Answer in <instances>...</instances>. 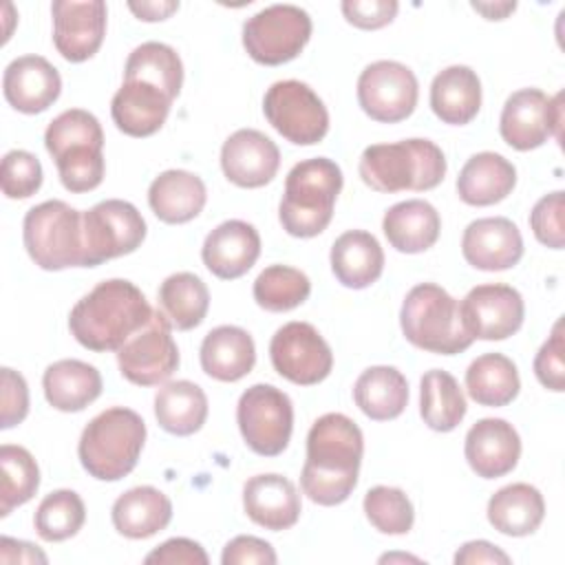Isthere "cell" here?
Listing matches in <instances>:
<instances>
[{
    "label": "cell",
    "mask_w": 565,
    "mask_h": 565,
    "mask_svg": "<svg viewBox=\"0 0 565 565\" xmlns=\"http://www.w3.org/2000/svg\"><path fill=\"white\" fill-rule=\"evenodd\" d=\"M364 455L360 426L342 415L327 413L313 422L307 435V459L300 472V488L318 505L344 503L358 486Z\"/></svg>",
    "instance_id": "6da1fadb"
},
{
    "label": "cell",
    "mask_w": 565,
    "mask_h": 565,
    "mask_svg": "<svg viewBox=\"0 0 565 565\" xmlns=\"http://www.w3.org/2000/svg\"><path fill=\"white\" fill-rule=\"evenodd\" d=\"M143 291L124 278L95 285L68 313L71 335L88 351H119L152 318Z\"/></svg>",
    "instance_id": "7a4b0ae2"
},
{
    "label": "cell",
    "mask_w": 565,
    "mask_h": 565,
    "mask_svg": "<svg viewBox=\"0 0 565 565\" xmlns=\"http://www.w3.org/2000/svg\"><path fill=\"white\" fill-rule=\"evenodd\" d=\"M358 172L375 192H426L444 181L446 157L430 139L373 143L364 148Z\"/></svg>",
    "instance_id": "3957f363"
},
{
    "label": "cell",
    "mask_w": 565,
    "mask_h": 565,
    "mask_svg": "<svg viewBox=\"0 0 565 565\" xmlns=\"http://www.w3.org/2000/svg\"><path fill=\"white\" fill-rule=\"evenodd\" d=\"M342 190V170L327 157L296 163L285 179V194L278 205L282 230L296 238H311L327 230L333 205Z\"/></svg>",
    "instance_id": "277c9868"
},
{
    "label": "cell",
    "mask_w": 565,
    "mask_h": 565,
    "mask_svg": "<svg viewBox=\"0 0 565 565\" xmlns=\"http://www.w3.org/2000/svg\"><path fill=\"white\" fill-rule=\"evenodd\" d=\"M143 441L146 422L139 413L124 406L106 408L82 430L79 463L93 479L119 481L135 470Z\"/></svg>",
    "instance_id": "5b68a950"
},
{
    "label": "cell",
    "mask_w": 565,
    "mask_h": 565,
    "mask_svg": "<svg viewBox=\"0 0 565 565\" xmlns=\"http://www.w3.org/2000/svg\"><path fill=\"white\" fill-rule=\"evenodd\" d=\"M404 338L428 353L455 355L472 344L459 316V302L435 282L415 285L399 309Z\"/></svg>",
    "instance_id": "8992f818"
},
{
    "label": "cell",
    "mask_w": 565,
    "mask_h": 565,
    "mask_svg": "<svg viewBox=\"0 0 565 565\" xmlns=\"http://www.w3.org/2000/svg\"><path fill=\"white\" fill-rule=\"evenodd\" d=\"M82 212L64 201H44L24 214L22 241L29 258L46 271L86 267Z\"/></svg>",
    "instance_id": "52a82bcc"
},
{
    "label": "cell",
    "mask_w": 565,
    "mask_h": 565,
    "mask_svg": "<svg viewBox=\"0 0 565 565\" xmlns=\"http://www.w3.org/2000/svg\"><path fill=\"white\" fill-rule=\"evenodd\" d=\"M311 18L296 4H271L243 24L247 55L265 66H280L300 55L311 38Z\"/></svg>",
    "instance_id": "ba28073f"
},
{
    "label": "cell",
    "mask_w": 565,
    "mask_h": 565,
    "mask_svg": "<svg viewBox=\"0 0 565 565\" xmlns=\"http://www.w3.org/2000/svg\"><path fill=\"white\" fill-rule=\"evenodd\" d=\"M236 422L245 444L256 455L276 457L291 439L294 404L274 384H254L238 399Z\"/></svg>",
    "instance_id": "9c48e42d"
},
{
    "label": "cell",
    "mask_w": 565,
    "mask_h": 565,
    "mask_svg": "<svg viewBox=\"0 0 565 565\" xmlns=\"http://www.w3.org/2000/svg\"><path fill=\"white\" fill-rule=\"evenodd\" d=\"M271 128L296 146H313L329 132V113L316 90L298 79L274 82L263 97Z\"/></svg>",
    "instance_id": "30bf717a"
},
{
    "label": "cell",
    "mask_w": 565,
    "mask_h": 565,
    "mask_svg": "<svg viewBox=\"0 0 565 565\" xmlns=\"http://www.w3.org/2000/svg\"><path fill=\"white\" fill-rule=\"evenodd\" d=\"M86 267L132 254L146 238L141 212L121 199H106L82 216Z\"/></svg>",
    "instance_id": "8fae6325"
},
{
    "label": "cell",
    "mask_w": 565,
    "mask_h": 565,
    "mask_svg": "<svg viewBox=\"0 0 565 565\" xmlns=\"http://www.w3.org/2000/svg\"><path fill=\"white\" fill-rule=\"evenodd\" d=\"M419 97L415 73L395 60H377L358 77L360 108L380 124H397L413 115Z\"/></svg>",
    "instance_id": "7c38bea8"
},
{
    "label": "cell",
    "mask_w": 565,
    "mask_h": 565,
    "mask_svg": "<svg viewBox=\"0 0 565 565\" xmlns=\"http://www.w3.org/2000/svg\"><path fill=\"white\" fill-rule=\"evenodd\" d=\"M269 358L276 373L298 386L320 384L333 369V353L327 340L313 324L300 320L282 324L271 335Z\"/></svg>",
    "instance_id": "4fadbf2b"
},
{
    "label": "cell",
    "mask_w": 565,
    "mask_h": 565,
    "mask_svg": "<svg viewBox=\"0 0 565 565\" xmlns=\"http://www.w3.org/2000/svg\"><path fill=\"white\" fill-rule=\"evenodd\" d=\"M563 93L547 97L541 88H521L512 93L499 117V132L514 150H534L552 135L561 139Z\"/></svg>",
    "instance_id": "5bb4252c"
},
{
    "label": "cell",
    "mask_w": 565,
    "mask_h": 565,
    "mask_svg": "<svg viewBox=\"0 0 565 565\" xmlns=\"http://www.w3.org/2000/svg\"><path fill=\"white\" fill-rule=\"evenodd\" d=\"M119 373L137 386H157L179 366V349L172 338V324L157 309L150 322L126 340L117 351Z\"/></svg>",
    "instance_id": "9a60e30c"
},
{
    "label": "cell",
    "mask_w": 565,
    "mask_h": 565,
    "mask_svg": "<svg viewBox=\"0 0 565 565\" xmlns=\"http://www.w3.org/2000/svg\"><path fill=\"white\" fill-rule=\"evenodd\" d=\"M459 316L472 340H505L521 329L525 305L512 285L488 282L466 294Z\"/></svg>",
    "instance_id": "2e32d148"
},
{
    "label": "cell",
    "mask_w": 565,
    "mask_h": 565,
    "mask_svg": "<svg viewBox=\"0 0 565 565\" xmlns=\"http://www.w3.org/2000/svg\"><path fill=\"white\" fill-rule=\"evenodd\" d=\"M51 13L53 44L64 60L79 64L99 51L106 35V4L102 0H55Z\"/></svg>",
    "instance_id": "e0dca14e"
},
{
    "label": "cell",
    "mask_w": 565,
    "mask_h": 565,
    "mask_svg": "<svg viewBox=\"0 0 565 565\" xmlns=\"http://www.w3.org/2000/svg\"><path fill=\"white\" fill-rule=\"evenodd\" d=\"M221 168L225 179L238 188H263L280 168V150L265 132L241 128L225 139Z\"/></svg>",
    "instance_id": "ac0fdd59"
},
{
    "label": "cell",
    "mask_w": 565,
    "mask_h": 565,
    "mask_svg": "<svg viewBox=\"0 0 565 565\" xmlns=\"http://www.w3.org/2000/svg\"><path fill=\"white\" fill-rule=\"evenodd\" d=\"M463 455L477 477L499 479L516 468L521 437L510 422L501 417H483L466 433Z\"/></svg>",
    "instance_id": "d6986e66"
},
{
    "label": "cell",
    "mask_w": 565,
    "mask_h": 565,
    "mask_svg": "<svg viewBox=\"0 0 565 565\" xmlns=\"http://www.w3.org/2000/svg\"><path fill=\"white\" fill-rule=\"evenodd\" d=\"M461 254L481 271H503L523 256V236L505 216H486L468 223L461 236Z\"/></svg>",
    "instance_id": "ffe728a7"
},
{
    "label": "cell",
    "mask_w": 565,
    "mask_h": 565,
    "mask_svg": "<svg viewBox=\"0 0 565 565\" xmlns=\"http://www.w3.org/2000/svg\"><path fill=\"white\" fill-rule=\"evenodd\" d=\"M260 256V236L256 227L241 218H230L216 225L203 241V265L223 280H234L247 274Z\"/></svg>",
    "instance_id": "44dd1931"
},
{
    "label": "cell",
    "mask_w": 565,
    "mask_h": 565,
    "mask_svg": "<svg viewBox=\"0 0 565 565\" xmlns=\"http://www.w3.org/2000/svg\"><path fill=\"white\" fill-rule=\"evenodd\" d=\"M62 77L42 55H22L7 64L2 75L4 99L20 113L35 115L60 97Z\"/></svg>",
    "instance_id": "7402d4cb"
},
{
    "label": "cell",
    "mask_w": 565,
    "mask_h": 565,
    "mask_svg": "<svg viewBox=\"0 0 565 565\" xmlns=\"http://www.w3.org/2000/svg\"><path fill=\"white\" fill-rule=\"evenodd\" d=\"M243 510L260 527L280 532L300 519V494L296 486L276 472L256 475L243 486Z\"/></svg>",
    "instance_id": "603a6c76"
},
{
    "label": "cell",
    "mask_w": 565,
    "mask_h": 565,
    "mask_svg": "<svg viewBox=\"0 0 565 565\" xmlns=\"http://www.w3.org/2000/svg\"><path fill=\"white\" fill-rule=\"evenodd\" d=\"M172 99L152 84L126 82L113 95L110 115L115 126L128 137H150L168 119Z\"/></svg>",
    "instance_id": "cb8c5ba5"
},
{
    "label": "cell",
    "mask_w": 565,
    "mask_h": 565,
    "mask_svg": "<svg viewBox=\"0 0 565 565\" xmlns=\"http://www.w3.org/2000/svg\"><path fill=\"white\" fill-rule=\"evenodd\" d=\"M207 190L199 174L188 170H166L148 188V203L163 223L179 225L196 218L205 207Z\"/></svg>",
    "instance_id": "d4e9b609"
},
{
    "label": "cell",
    "mask_w": 565,
    "mask_h": 565,
    "mask_svg": "<svg viewBox=\"0 0 565 565\" xmlns=\"http://www.w3.org/2000/svg\"><path fill=\"white\" fill-rule=\"evenodd\" d=\"M331 271L349 289L371 287L384 271L380 241L364 230H349L331 245Z\"/></svg>",
    "instance_id": "484cf974"
},
{
    "label": "cell",
    "mask_w": 565,
    "mask_h": 565,
    "mask_svg": "<svg viewBox=\"0 0 565 565\" xmlns=\"http://www.w3.org/2000/svg\"><path fill=\"white\" fill-rule=\"evenodd\" d=\"M516 185V168L499 152H477L472 154L459 177L457 194L463 203L486 207L503 201Z\"/></svg>",
    "instance_id": "4316f807"
},
{
    "label": "cell",
    "mask_w": 565,
    "mask_h": 565,
    "mask_svg": "<svg viewBox=\"0 0 565 565\" xmlns=\"http://www.w3.org/2000/svg\"><path fill=\"white\" fill-rule=\"evenodd\" d=\"M382 230L391 247L402 254H419L430 249L441 230L439 212L422 199H408L384 212Z\"/></svg>",
    "instance_id": "83f0119b"
},
{
    "label": "cell",
    "mask_w": 565,
    "mask_h": 565,
    "mask_svg": "<svg viewBox=\"0 0 565 565\" xmlns=\"http://www.w3.org/2000/svg\"><path fill=\"white\" fill-rule=\"evenodd\" d=\"M201 369L218 382H238L256 362V347L252 335L234 324L212 329L201 342Z\"/></svg>",
    "instance_id": "f1b7e54d"
},
{
    "label": "cell",
    "mask_w": 565,
    "mask_h": 565,
    "mask_svg": "<svg viewBox=\"0 0 565 565\" xmlns=\"http://www.w3.org/2000/svg\"><path fill=\"white\" fill-rule=\"evenodd\" d=\"M430 108L444 124H470L481 108L479 75L463 64L439 71L430 84Z\"/></svg>",
    "instance_id": "f546056e"
},
{
    "label": "cell",
    "mask_w": 565,
    "mask_h": 565,
    "mask_svg": "<svg viewBox=\"0 0 565 565\" xmlns=\"http://www.w3.org/2000/svg\"><path fill=\"white\" fill-rule=\"evenodd\" d=\"M110 519L121 536L148 539L168 527L172 519V501L152 486H137L117 497Z\"/></svg>",
    "instance_id": "4dcf8cb0"
},
{
    "label": "cell",
    "mask_w": 565,
    "mask_h": 565,
    "mask_svg": "<svg viewBox=\"0 0 565 565\" xmlns=\"http://www.w3.org/2000/svg\"><path fill=\"white\" fill-rule=\"evenodd\" d=\"M46 402L62 413L84 411L102 395L99 371L82 360H57L42 375Z\"/></svg>",
    "instance_id": "1f68e13d"
},
{
    "label": "cell",
    "mask_w": 565,
    "mask_h": 565,
    "mask_svg": "<svg viewBox=\"0 0 565 565\" xmlns=\"http://www.w3.org/2000/svg\"><path fill=\"white\" fill-rule=\"evenodd\" d=\"M490 525L505 536H527L539 530L545 516V501L530 483H510L488 501Z\"/></svg>",
    "instance_id": "d6a6232c"
},
{
    "label": "cell",
    "mask_w": 565,
    "mask_h": 565,
    "mask_svg": "<svg viewBox=\"0 0 565 565\" xmlns=\"http://www.w3.org/2000/svg\"><path fill=\"white\" fill-rule=\"evenodd\" d=\"M353 399L369 419L388 422L404 413L408 382L395 366H369L355 380Z\"/></svg>",
    "instance_id": "836d02e7"
},
{
    "label": "cell",
    "mask_w": 565,
    "mask_h": 565,
    "mask_svg": "<svg viewBox=\"0 0 565 565\" xmlns=\"http://www.w3.org/2000/svg\"><path fill=\"white\" fill-rule=\"evenodd\" d=\"M154 417L170 435H194L207 419V397L190 380L168 382L154 395Z\"/></svg>",
    "instance_id": "e575fe53"
},
{
    "label": "cell",
    "mask_w": 565,
    "mask_h": 565,
    "mask_svg": "<svg viewBox=\"0 0 565 565\" xmlns=\"http://www.w3.org/2000/svg\"><path fill=\"white\" fill-rule=\"evenodd\" d=\"M519 388L516 364L503 353H483L466 371V391L479 406H508Z\"/></svg>",
    "instance_id": "d590c367"
},
{
    "label": "cell",
    "mask_w": 565,
    "mask_h": 565,
    "mask_svg": "<svg viewBox=\"0 0 565 565\" xmlns=\"http://www.w3.org/2000/svg\"><path fill=\"white\" fill-rule=\"evenodd\" d=\"M466 397L459 382L441 369H430L419 382V415L430 430L450 433L466 417Z\"/></svg>",
    "instance_id": "8d00e7d4"
},
{
    "label": "cell",
    "mask_w": 565,
    "mask_h": 565,
    "mask_svg": "<svg viewBox=\"0 0 565 565\" xmlns=\"http://www.w3.org/2000/svg\"><path fill=\"white\" fill-rule=\"evenodd\" d=\"M159 309L179 331H190L205 320L210 307L207 285L192 271H177L159 287Z\"/></svg>",
    "instance_id": "74e56055"
},
{
    "label": "cell",
    "mask_w": 565,
    "mask_h": 565,
    "mask_svg": "<svg viewBox=\"0 0 565 565\" xmlns=\"http://www.w3.org/2000/svg\"><path fill=\"white\" fill-rule=\"evenodd\" d=\"M124 79L152 84L174 102L183 86V62L172 46L163 42H143L128 55Z\"/></svg>",
    "instance_id": "f35d334b"
},
{
    "label": "cell",
    "mask_w": 565,
    "mask_h": 565,
    "mask_svg": "<svg viewBox=\"0 0 565 565\" xmlns=\"http://www.w3.org/2000/svg\"><path fill=\"white\" fill-rule=\"evenodd\" d=\"M40 488V468L33 455L13 444L0 448V516H9L13 508L24 505Z\"/></svg>",
    "instance_id": "ab89813d"
},
{
    "label": "cell",
    "mask_w": 565,
    "mask_h": 565,
    "mask_svg": "<svg viewBox=\"0 0 565 565\" xmlns=\"http://www.w3.org/2000/svg\"><path fill=\"white\" fill-rule=\"evenodd\" d=\"M254 300L265 311H291L300 307L311 294V280L305 271L289 265L265 267L252 287Z\"/></svg>",
    "instance_id": "60d3db41"
},
{
    "label": "cell",
    "mask_w": 565,
    "mask_h": 565,
    "mask_svg": "<svg viewBox=\"0 0 565 565\" xmlns=\"http://www.w3.org/2000/svg\"><path fill=\"white\" fill-rule=\"evenodd\" d=\"M86 521V508L75 490H53L46 494L33 516L38 536L46 543H60L75 536Z\"/></svg>",
    "instance_id": "b9f144b4"
},
{
    "label": "cell",
    "mask_w": 565,
    "mask_h": 565,
    "mask_svg": "<svg viewBox=\"0 0 565 565\" xmlns=\"http://www.w3.org/2000/svg\"><path fill=\"white\" fill-rule=\"evenodd\" d=\"M369 523L382 534H406L413 527L415 510L404 490L391 486H375L362 501Z\"/></svg>",
    "instance_id": "7bdbcfd3"
},
{
    "label": "cell",
    "mask_w": 565,
    "mask_h": 565,
    "mask_svg": "<svg viewBox=\"0 0 565 565\" xmlns=\"http://www.w3.org/2000/svg\"><path fill=\"white\" fill-rule=\"evenodd\" d=\"M99 146L104 148V130L99 119L82 108H71L60 113L44 132V146L55 159L71 146Z\"/></svg>",
    "instance_id": "ee69618b"
},
{
    "label": "cell",
    "mask_w": 565,
    "mask_h": 565,
    "mask_svg": "<svg viewBox=\"0 0 565 565\" xmlns=\"http://www.w3.org/2000/svg\"><path fill=\"white\" fill-rule=\"evenodd\" d=\"M53 161L57 166L62 185L73 194L90 192L104 179L106 163L99 146H88V143L71 146L62 154H57Z\"/></svg>",
    "instance_id": "f6af8a7d"
},
{
    "label": "cell",
    "mask_w": 565,
    "mask_h": 565,
    "mask_svg": "<svg viewBox=\"0 0 565 565\" xmlns=\"http://www.w3.org/2000/svg\"><path fill=\"white\" fill-rule=\"evenodd\" d=\"M0 185L7 199H29L42 185V163L29 150H9L0 166Z\"/></svg>",
    "instance_id": "bcb514c9"
},
{
    "label": "cell",
    "mask_w": 565,
    "mask_h": 565,
    "mask_svg": "<svg viewBox=\"0 0 565 565\" xmlns=\"http://www.w3.org/2000/svg\"><path fill=\"white\" fill-rule=\"evenodd\" d=\"M530 227L536 241L550 249H563L565 225H563V190L541 196L530 212Z\"/></svg>",
    "instance_id": "7dc6e473"
},
{
    "label": "cell",
    "mask_w": 565,
    "mask_h": 565,
    "mask_svg": "<svg viewBox=\"0 0 565 565\" xmlns=\"http://www.w3.org/2000/svg\"><path fill=\"white\" fill-rule=\"evenodd\" d=\"M563 351H565L563 320L558 318L552 329V335L543 342V347L539 349V353L534 358L536 380L554 393L565 391V353Z\"/></svg>",
    "instance_id": "c3c4849f"
},
{
    "label": "cell",
    "mask_w": 565,
    "mask_h": 565,
    "mask_svg": "<svg viewBox=\"0 0 565 565\" xmlns=\"http://www.w3.org/2000/svg\"><path fill=\"white\" fill-rule=\"evenodd\" d=\"M0 386H2L0 428L7 430V428L18 426L26 417V413H29V386H26V380L9 366H4L2 373H0Z\"/></svg>",
    "instance_id": "681fc988"
},
{
    "label": "cell",
    "mask_w": 565,
    "mask_h": 565,
    "mask_svg": "<svg viewBox=\"0 0 565 565\" xmlns=\"http://www.w3.org/2000/svg\"><path fill=\"white\" fill-rule=\"evenodd\" d=\"M340 9L349 24L373 31L391 24L399 4L395 0H344Z\"/></svg>",
    "instance_id": "f907efd6"
},
{
    "label": "cell",
    "mask_w": 565,
    "mask_h": 565,
    "mask_svg": "<svg viewBox=\"0 0 565 565\" xmlns=\"http://www.w3.org/2000/svg\"><path fill=\"white\" fill-rule=\"evenodd\" d=\"M278 561L274 547L258 536H249V534H241L234 536L221 554V563L223 565H274Z\"/></svg>",
    "instance_id": "816d5d0a"
},
{
    "label": "cell",
    "mask_w": 565,
    "mask_h": 565,
    "mask_svg": "<svg viewBox=\"0 0 565 565\" xmlns=\"http://www.w3.org/2000/svg\"><path fill=\"white\" fill-rule=\"evenodd\" d=\"M146 565H207L210 558L205 550L192 539H168L159 547H154L146 558Z\"/></svg>",
    "instance_id": "f5cc1de1"
},
{
    "label": "cell",
    "mask_w": 565,
    "mask_h": 565,
    "mask_svg": "<svg viewBox=\"0 0 565 565\" xmlns=\"http://www.w3.org/2000/svg\"><path fill=\"white\" fill-rule=\"evenodd\" d=\"M512 558L490 541H468L463 543L457 554V565H475V563H492V565H508Z\"/></svg>",
    "instance_id": "db71d44e"
},
{
    "label": "cell",
    "mask_w": 565,
    "mask_h": 565,
    "mask_svg": "<svg viewBox=\"0 0 565 565\" xmlns=\"http://www.w3.org/2000/svg\"><path fill=\"white\" fill-rule=\"evenodd\" d=\"M0 561L2 563H46L49 558L33 543L2 536L0 539Z\"/></svg>",
    "instance_id": "11a10c76"
},
{
    "label": "cell",
    "mask_w": 565,
    "mask_h": 565,
    "mask_svg": "<svg viewBox=\"0 0 565 565\" xmlns=\"http://www.w3.org/2000/svg\"><path fill=\"white\" fill-rule=\"evenodd\" d=\"M128 9L143 22H157L170 18L177 9L179 2L174 0H159V2H128Z\"/></svg>",
    "instance_id": "9f6ffc18"
},
{
    "label": "cell",
    "mask_w": 565,
    "mask_h": 565,
    "mask_svg": "<svg viewBox=\"0 0 565 565\" xmlns=\"http://www.w3.org/2000/svg\"><path fill=\"white\" fill-rule=\"evenodd\" d=\"M472 9L479 11L486 20H503L510 11L516 9V2H472Z\"/></svg>",
    "instance_id": "6f0895ef"
}]
</instances>
